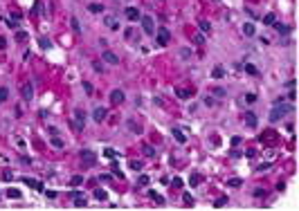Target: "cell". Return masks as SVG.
<instances>
[{"mask_svg": "<svg viewBox=\"0 0 299 211\" xmlns=\"http://www.w3.org/2000/svg\"><path fill=\"white\" fill-rule=\"evenodd\" d=\"M292 110V106H283V101H274V108H272V112H270V119L272 121H279L281 117L286 115V112H290Z\"/></svg>", "mask_w": 299, "mask_h": 211, "instance_id": "obj_1", "label": "cell"}, {"mask_svg": "<svg viewBox=\"0 0 299 211\" xmlns=\"http://www.w3.org/2000/svg\"><path fill=\"white\" fill-rule=\"evenodd\" d=\"M81 164L83 166H95L97 164V155L92 151H81Z\"/></svg>", "mask_w": 299, "mask_h": 211, "instance_id": "obj_2", "label": "cell"}, {"mask_svg": "<svg viewBox=\"0 0 299 211\" xmlns=\"http://www.w3.org/2000/svg\"><path fill=\"white\" fill-rule=\"evenodd\" d=\"M74 130H81L85 126V112L83 110H74V121H72Z\"/></svg>", "mask_w": 299, "mask_h": 211, "instance_id": "obj_3", "label": "cell"}, {"mask_svg": "<svg viewBox=\"0 0 299 211\" xmlns=\"http://www.w3.org/2000/svg\"><path fill=\"white\" fill-rule=\"evenodd\" d=\"M142 27H144V32L148 34V36H153V34H155V25H153L151 16H142Z\"/></svg>", "mask_w": 299, "mask_h": 211, "instance_id": "obj_4", "label": "cell"}, {"mask_svg": "<svg viewBox=\"0 0 299 211\" xmlns=\"http://www.w3.org/2000/svg\"><path fill=\"white\" fill-rule=\"evenodd\" d=\"M106 117H108V110H106V108H103V106L95 108V112H92V119H95L97 124H101V121H103V119H106Z\"/></svg>", "mask_w": 299, "mask_h": 211, "instance_id": "obj_5", "label": "cell"}, {"mask_svg": "<svg viewBox=\"0 0 299 211\" xmlns=\"http://www.w3.org/2000/svg\"><path fill=\"white\" fill-rule=\"evenodd\" d=\"M169 38H171L169 29H166V27H160V29H158V43L160 45H166V43H169Z\"/></svg>", "mask_w": 299, "mask_h": 211, "instance_id": "obj_6", "label": "cell"}, {"mask_svg": "<svg viewBox=\"0 0 299 211\" xmlns=\"http://www.w3.org/2000/svg\"><path fill=\"white\" fill-rule=\"evenodd\" d=\"M245 124H248V128H256L259 119H256V115H254L252 110H248V112H245Z\"/></svg>", "mask_w": 299, "mask_h": 211, "instance_id": "obj_7", "label": "cell"}, {"mask_svg": "<svg viewBox=\"0 0 299 211\" xmlns=\"http://www.w3.org/2000/svg\"><path fill=\"white\" fill-rule=\"evenodd\" d=\"M274 139H277V133H274V130H266V133L259 137L261 144H268V141H274Z\"/></svg>", "mask_w": 299, "mask_h": 211, "instance_id": "obj_8", "label": "cell"}, {"mask_svg": "<svg viewBox=\"0 0 299 211\" xmlns=\"http://www.w3.org/2000/svg\"><path fill=\"white\" fill-rule=\"evenodd\" d=\"M101 59L106 61V63H110V65H117V63H119V56H115L113 52H108V49L101 54Z\"/></svg>", "mask_w": 299, "mask_h": 211, "instance_id": "obj_9", "label": "cell"}, {"mask_svg": "<svg viewBox=\"0 0 299 211\" xmlns=\"http://www.w3.org/2000/svg\"><path fill=\"white\" fill-rule=\"evenodd\" d=\"M23 182H25L27 186H32V189H36V191H43V184L38 180H32V178H23Z\"/></svg>", "mask_w": 299, "mask_h": 211, "instance_id": "obj_10", "label": "cell"}, {"mask_svg": "<svg viewBox=\"0 0 299 211\" xmlns=\"http://www.w3.org/2000/svg\"><path fill=\"white\" fill-rule=\"evenodd\" d=\"M72 198H74V207H85V196L83 193H72Z\"/></svg>", "mask_w": 299, "mask_h": 211, "instance_id": "obj_11", "label": "cell"}, {"mask_svg": "<svg viewBox=\"0 0 299 211\" xmlns=\"http://www.w3.org/2000/svg\"><path fill=\"white\" fill-rule=\"evenodd\" d=\"M110 101H113V104H122V101H124V92H122V90H113V92H110Z\"/></svg>", "mask_w": 299, "mask_h": 211, "instance_id": "obj_12", "label": "cell"}, {"mask_svg": "<svg viewBox=\"0 0 299 211\" xmlns=\"http://www.w3.org/2000/svg\"><path fill=\"white\" fill-rule=\"evenodd\" d=\"M32 97H34V88H32L30 83H25V85H23V99H27V101H30Z\"/></svg>", "mask_w": 299, "mask_h": 211, "instance_id": "obj_13", "label": "cell"}, {"mask_svg": "<svg viewBox=\"0 0 299 211\" xmlns=\"http://www.w3.org/2000/svg\"><path fill=\"white\" fill-rule=\"evenodd\" d=\"M128 130H130V133H135V135H140L142 133V126L135 121V119H128Z\"/></svg>", "mask_w": 299, "mask_h": 211, "instance_id": "obj_14", "label": "cell"}, {"mask_svg": "<svg viewBox=\"0 0 299 211\" xmlns=\"http://www.w3.org/2000/svg\"><path fill=\"white\" fill-rule=\"evenodd\" d=\"M126 18H128V20H137V18H140V11H137L135 7H128V9H126Z\"/></svg>", "mask_w": 299, "mask_h": 211, "instance_id": "obj_15", "label": "cell"}, {"mask_svg": "<svg viewBox=\"0 0 299 211\" xmlns=\"http://www.w3.org/2000/svg\"><path fill=\"white\" fill-rule=\"evenodd\" d=\"M171 133H173V139H176V141H180V144H185V141H187V137H185V133H182V130L173 128Z\"/></svg>", "mask_w": 299, "mask_h": 211, "instance_id": "obj_16", "label": "cell"}, {"mask_svg": "<svg viewBox=\"0 0 299 211\" xmlns=\"http://www.w3.org/2000/svg\"><path fill=\"white\" fill-rule=\"evenodd\" d=\"M176 92H178L180 99H189V97H193V92H191V90H187V88H178Z\"/></svg>", "mask_w": 299, "mask_h": 211, "instance_id": "obj_17", "label": "cell"}, {"mask_svg": "<svg viewBox=\"0 0 299 211\" xmlns=\"http://www.w3.org/2000/svg\"><path fill=\"white\" fill-rule=\"evenodd\" d=\"M243 67H245V72H248V74H252V77H259V67H256V65H252V63H245Z\"/></svg>", "mask_w": 299, "mask_h": 211, "instance_id": "obj_18", "label": "cell"}, {"mask_svg": "<svg viewBox=\"0 0 299 211\" xmlns=\"http://www.w3.org/2000/svg\"><path fill=\"white\" fill-rule=\"evenodd\" d=\"M200 180H203V175H200V173H191V178H189V184H191V186H198Z\"/></svg>", "mask_w": 299, "mask_h": 211, "instance_id": "obj_19", "label": "cell"}, {"mask_svg": "<svg viewBox=\"0 0 299 211\" xmlns=\"http://www.w3.org/2000/svg\"><path fill=\"white\" fill-rule=\"evenodd\" d=\"M243 34L245 36H254V25H252V22H245L243 25Z\"/></svg>", "mask_w": 299, "mask_h": 211, "instance_id": "obj_20", "label": "cell"}, {"mask_svg": "<svg viewBox=\"0 0 299 211\" xmlns=\"http://www.w3.org/2000/svg\"><path fill=\"white\" fill-rule=\"evenodd\" d=\"M223 77H225V67H223V65H216V67H214V79H223Z\"/></svg>", "mask_w": 299, "mask_h": 211, "instance_id": "obj_21", "label": "cell"}, {"mask_svg": "<svg viewBox=\"0 0 299 211\" xmlns=\"http://www.w3.org/2000/svg\"><path fill=\"white\" fill-rule=\"evenodd\" d=\"M7 99H9V88H5V85H2V88H0V104H5Z\"/></svg>", "mask_w": 299, "mask_h": 211, "instance_id": "obj_22", "label": "cell"}, {"mask_svg": "<svg viewBox=\"0 0 299 211\" xmlns=\"http://www.w3.org/2000/svg\"><path fill=\"white\" fill-rule=\"evenodd\" d=\"M50 144L54 146V148H63V141L59 139V135H52V139H50Z\"/></svg>", "mask_w": 299, "mask_h": 211, "instance_id": "obj_23", "label": "cell"}, {"mask_svg": "<svg viewBox=\"0 0 299 211\" xmlns=\"http://www.w3.org/2000/svg\"><path fill=\"white\" fill-rule=\"evenodd\" d=\"M95 198H97V200H108V193L103 191V189H95Z\"/></svg>", "mask_w": 299, "mask_h": 211, "instance_id": "obj_24", "label": "cell"}, {"mask_svg": "<svg viewBox=\"0 0 299 211\" xmlns=\"http://www.w3.org/2000/svg\"><path fill=\"white\" fill-rule=\"evenodd\" d=\"M142 151H144V155H146V157H155V148H153V146L144 144V148H142Z\"/></svg>", "mask_w": 299, "mask_h": 211, "instance_id": "obj_25", "label": "cell"}, {"mask_svg": "<svg viewBox=\"0 0 299 211\" xmlns=\"http://www.w3.org/2000/svg\"><path fill=\"white\" fill-rule=\"evenodd\" d=\"M130 168H133V171H142V168H144V162H140V159H133V162H130Z\"/></svg>", "mask_w": 299, "mask_h": 211, "instance_id": "obj_26", "label": "cell"}, {"mask_svg": "<svg viewBox=\"0 0 299 211\" xmlns=\"http://www.w3.org/2000/svg\"><path fill=\"white\" fill-rule=\"evenodd\" d=\"M148 196H151L153 200H155V204H164V198H162V196H158L155 191H148Z\"/></svg>", "mask_w": 299, "mask_h": 211, "instance_id": "obj_27", "label": "cell"}, {"mask_svg": "<svg viewBox=\"0 0 299 211\" xmlns=\"http://www.w3.org/2000/svg\"><path fill=\"white\" fill-rule=\"evenodd\" d=\"M81 184H83V178H81V175H74V178L70 180V186H81Z\"/></svg>", "mask_w": 299, "mask_h": 211, "instance_id": "obj_28", "label": "cell"}, {"mask_svg": "<svg viewBox=\"0 0 299 211\" xmlns=\"http://www.w3.org/2000/svg\"><path fill=\"white\" fill-rule=\"evenodd\" d=\"M88 9H90V11H92V14H101V11H103V5H99V2H95V5H90V7H88Z\"/></svg>", "mask_w": 299, "mask_h": 211, "instance_id": "obj_29", "label": "cell"}, {"mask_svg": "<svg viewBox=\"0 0 299 211\" xmlns=\"http://www.w3.org/2000/svg\"><path fill=\"white\" fill-rule=\"evenodd\" d=\"M272 25H274V29H277L279 34H288V32H290V29H288L286 25H279V22H272Z\"/></svg>", "mask_w": 299, "mask_h": 211, "instance_id": "obj_30", "label": "cell"}, {"mask_svg": "<svg viewBox=\"0 0 299 211\" xmlns=\"http://www.w3.org/2000/svg\"><path fill=\"white\" fill-rule=\"evenodd\" d=\"M92 90H95V88H92V83H90V81H83V92H85V94H95Z\"/></svg>", "mask_w": 299, "mask_h": 211, "instance_id": "obj_31", "label": "cell"}, {"mask_svg": "<svg viewBox=\"0 0 299 211\" xmlns=\"http://www.w3.org/2000/svg\"><path fill=\"white\" fill-rule=\"evenodd\" d=\"M274 22V14H266L263 16V25H272Z\"/></svg>", "mask_w": 299, "mask_h": 211, "instance_id": "obj_32", "label": "cell"}, {"mask_svg": "<svg viewBox=\"0 0 299 211\" xmlns=\"http://www.w3.org/2000/svg\"><path fill=\"white\" fill-rule=\"evenodd\" d=\"M148 182H151V180H148L146 175H140V178H137V184H140V186H148Z\"/></svg>", "mask_w": 299, "mask_h": 211, "instance_id": "obj_33", "label": "cell"}, {"mask_svg": "<svg viewBox=\"0 0 299 211\" xmlns=\"http://www.w3.org/2000/svg\"><path fill=\"white\" fill-rule=\"evenodd\" d=\"M7 198H20V191L18 189H7Z\"/></svg>", "mask_w": 299, "mask_h": 211, "instance_id": "obj_34", "label": "cell"}, {"mask_svg": "<svg viewBox=\"0 0 299 211\" xmlns=\"http://www.w3.org/2000/svg\"><path fill=\"white\" fill-rule=\"evenodd\" d=\"M106 25L110 27V29H117V22H115V18H113V16H108V18H106Z\"/></svg>", "mask_w": 299, "mask_h": 211, "instance_id": "obj_35", "label": "cell"}, {"mask_svg": "<svg viewBox=\"0 0 299 211\" xmlns=\"http://www.w3.org/2000/svg\"><path fill=\"white\" fill-rule=\"evenodd\" d=\"M110 166H113V171H115V175H119V178H124V173L119 171V164H117V162H110Z\"/></svg>", "mask_w": 299, "mask_h": 211, "instance_id": "obj_36", "label": "cell"}, {"mask_svg": "<svg viewBox=\"0 0 299 211\" xmlns=\"http://www.w3.org/2000/svg\"><path fill=\"white\" fill-rule=\"evenodd\" d=\"M182 200H185V204H187V207H193V198L189 196V193H185V196H182Z\"/></svg>", "mask_w": 299, "mask_h": 211, "instance_id": "obj_37", "label": "cell"}, {"mask_svg": "<svg viewBox=\"0 0 299 211\" xmlns=\"http://www.w3.org/2000/svg\"><path fill=\"white\" fill-rule=\"evenodd\" d=\"M198 25H200V29H203L205 34H207V32H209V29H211V27H209V22H207V20H200V22H198Z\"/></svg>", "mask_w": 299, "mask_h": 211, "instance_id": "obj_38", "label": "cell"}, {"mask_svg": "<svg viewBox=\"0 0 299 211\" xmlns=\"http://www.w3.org/2000/svg\"><path fill=\"white\" fill-rule=\"evenodd\" d=\"M70 22H72V29L77 32V34H81V27H79V20H77V18H72Z\"/></svg>", "mask_w": 299, "mask_h": 211, "instance_id": "obj_39", "label": "cell"}, {"mask_svg": "<svg viewBox=\"0 0 299 211\" xmlns=\"http://www.w3.org/2000/svg\"><path fill=\"white\" fill-rule=\"evenodd\" d=\"M193 43H196V45H203V43H205V36H203V34H196V36H193Z\"/></svg>", "mask_w": 299, "mask_h": 211, "instance_id": "obj_40", "label": "cell"}, {"mask_svg": "<svg viewBox=\"0 0 299 211\" xmlns=\"http://www.w3.org/2000/svg\"><path fill=\"white\" fill-rule=\"evenodd\" d=\"M92 67H95V72H99V74H103V65L99 63V61H95V63H92Z\"/></svg>", "mask_w": 299, "mask_h": 211, "instance_id": "obj_41", "label": "cell"}, {"mask_svg": "<svg viewBox=\"0 0 299 211\" xmlns=\"http://www.w3.org/2000/svg\"><path fill=\"white\" fill-rule=\"evenodd\" d=\"M25 38H27V32H16V41H20V43H23Z\"/></svg>", "mask_w": 299, "mask_h": 211, "instance_id": "obj_42", "label": "cell"}, {"mask_svg": "<svg viewBox=\"0 0 299 211\" xmlns=\"http://www.w3.org/2000/svg\"><path fill=\"white\" fill-rule=\"evenodd\" d=\"M225 204H227V198H218L216 200V207H225Z\"/></svg>", "mask_w": 299, "mask_h": 211, "instance_id": "obj_43", "label": "cell"}, {"mask_svg": "<svg viewBox=\"0 0 299 211\" xmlns=\"http://www.w3.org/2000/svg\"><path fill=\"white\" fill-rule=\"evenodd\" d=\"M99 180H101V182H110V180H113V175H110V173H103Z\"/></svg>", "mask_w": 299, "mask_h": 211, "instance_id": "obj_44", "label": "cell"}, {"mask_svg": "<svg viewBox=\"0 0 299 211\" xmlns=\"http://www.w3.org/2000/svg\"><path fill=\"white\" fill-rule=\"evenodd\" d=\"M214 94H216V97H225L227 92H225V90H223V88H216V90H214Z\"/></svg>", "mask_w": 299, "mask_h": 211, "instance_id": "obj_45", "label": "cell"}, {"mask_svg": "<svg viewBox=\"0 0 299 211\" xmlns=\"http://www.w3.org/2000/svg\"><path fill=\"white\" fill-rule=\"evenodd\" d=\"M229 186H241V180L238 178H232V180H229Z\"/></svg>", "mask_w": 299, "mask_h": 211, "instance_id": "obj_46", "label": "cell"}, {"mask_svg": "<svg viewBox=\"0 0 299 211\" xmlns=\"http://www.w3.org/2000/svg\"><path fill=\"white\" fill-rule=\"evenodd\" d=\"M173 186H176V189H180V186H182V180H180V178H173Z\"/></svg>", "mask_w": 299, "mask_h": 211, "instance_id": "obj_47", "label": "cell"}, {"mask_svg": "<svg viewBox=\"0 0 299 211\" xmlns=\"http://www.w3.org/2000/svg\"><path fill=\"white\" fill-rule=\"evenodd\" d=\"M7 25L11 27V29H16V27H18V20H7Z\"/></svg>", "mask_w": 299, "mask_h": 211, "instance_id": "obj_48", "label": "cell"}, {"mask_svg": "<svg viewBox=\"0 0 299 211\" xmlns=\"http://www.w3.org/2000/svg\"><path fill=\"white\" fill-rule=\"evenodd\" d=\"M2 178H5V180H11V178H14V173H11V171H5Z\"/></svg>", "mask_w": 299, "mask_h": 211, "instance_id": "obj_49", "label": "cell"}, {"mask_svg": "<svg viewBox=\"0 0 299 211\" xmlns=\"http://www.w3.org/2000/svg\"><path fill=\"white\" fill-rule=\"evenodd\" d=\"M103 155H106V157H115V151H110V148H106V151H103Z\"/></svg>", "mask_w": 299, "mask_h": 211, "instance_id": "obj_50", "label": "cell"}, {"mask_svg": "<svg viewBox=\"0 0 299 211\" xmlns=\"http://www.w3.org/2000/svg\"><path fill=\"white\" fill-rule=\"evenodd\" d=\"M254 196H256V198H263V196H266V191H263V189H256Z\"/></svg>", "mask_w": 299, "mask_h": 211, "instance_id": "obj_51", "label": "cell"}, {"mask_svg": "<svg viewBox=\"0 0 299 211\" xmlns=\"http://www.w3.org/2000/svg\"><path fill=\"white\" fill-rule=\"evenodd\" d=\"M7 47V41H5V38H0V49H5Z\"/></svg>", "mask_w": 299, "mask_h": 211, "instance_id": "obj_52", "label": "cell"}]
</instances>
